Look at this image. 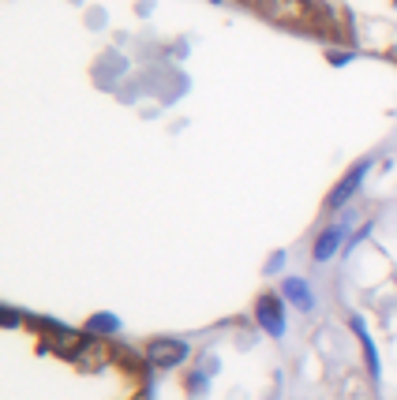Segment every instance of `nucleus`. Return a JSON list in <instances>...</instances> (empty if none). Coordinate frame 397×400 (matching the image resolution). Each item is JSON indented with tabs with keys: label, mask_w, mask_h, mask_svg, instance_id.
Instances as JSON below:
<instances>
[{
	"label": "nucleus",
	"mask_w": 397,
	"mask_h": 400,
	"mask_svg": "<svg viewBox=\"0 0 397 400\" xmlns=\"http://www.w3.org/2000/svg\"><path fill=\"white\" fill-rule=\"evenodd\" d=\"M188 359V344L177 341V337H157L147 344V363L157 370H169V367H180Z\"/></svg>",
	"instance_id": "nucleus-1"
},
{
	"label": "nucleus",
	"mask_w": 397,
	"mask_h": 400,
	"mask_svg": "<svg viewBox=\"0 0 397 400\" xmlns=\"http://www.w3.org/2000/svg\"><path fill=\"white\" fill-rule=\"evenodd\" d=\"M255 318L262 333H270V337H285V303L277 296H262L255 303Z\"/></svg>",
	"instance_id": "nucleus-2"
},
{
	"label": "nucleus",
	"mask_w": 397,
	"mask_h": 400,
	"mask_svg": "<svg viewBox=\"0 0 397 400\" xmlns=\"http://www.w3.org/2000/svg\"><path fill=\"white\" fill-rule=\"evenodd\" d=\"M367 168H371V161H356V165H352V172H349V176L341 180V183H337L334 191H330V198H326V206H330V210H341V206H345L349 198L356 195V188H360V183H364V176H367Z\"/></svg>",
	"instance_id": "nucleus-3"
},
{
	"label": "nucleus",
	"mask_w": 397,
	"mask_h": 400,
	"mask_svg": "<svg viewBox=\"0 0 397 400\" xmlns=\"http://www.w3.org/2000/svg\"><path fill=\"white\" fill-rule=\"evenodd\" d=\"M341 239H345V224H330V229L319 232V239H315V262H330L337 255V247H341Z\"/></svg>",
	"instance_id": "nucleus-4"
},
{
	"label": "nucleus",
	"mask_w": 397,
	"mask_h": 400,
	"mask_svg": "<svg viewBox=\"0 0 397 400\" xmlns=\"http://www.w3.org/2000/svg\"><path fill=\"white\" fill-rule=\"evenodd\" d=\"M281 296L293 303V307H300V311H311L315 307V296H311V285L308 281H300V277H289V281L281 285Z\"/></svg>",
	"instance_id": "nucleus-5"
},
{
	"label": "nucleus",
	"mask_w": 397,
	"mask_h": 400,
	"mask_svg": "<svg viewBox=\"0 0 397 400\" xmlns=\"http://www.w3.org/2000/svg\"><path fill=\"white\" fill-rule=\"evenodd\" d=\"M349 326L356 329V337H360V344H364V355H367V370H371V378H379V352H375V344H371V337H367V329H364V322H360V318H352Z\"/></svg>",
	"instance_id": "nucleus-6"
},
{
	"label": "nucleus",
	"mask_w": 397,
	"mask_h": 400,
	"mask_svg": "<svg viewBox=\"0 0 397 400\" xmlns=\"http://www.w3.org/2000/svg\"><path fill=\"white\" fill-rule=\"evenodd\" d=\"M86 329L90 333H116V329H121V318H116V314H94L86 322Z\"/></svg>",
	"instance_id": "nucleus-7"
},
{
	"label": "nucleus",
	"mask_w": 397,
	"mask_h": 400,
	"mask_svg": "<svg viewBox=\"0 0 397 400\" xmlns=\"http://www.w3.org/2000/svg\"><path fill=\"white\" fill-rule=\"evenodd\" d=\"M4 326H19V311H11V307H8V311H4Z\"/></svg>",
	"instance_id": "nucleus-8"
},
{
	"label": "nucleus",
	"mask_w": 397,
	"mask_h": 400,
	"mask_svg": "<svg viewBox=\"0 0 397 400\" xmlns=\"http://www.w3.org/2000/svg\"><path fill=\"white\" fill-rule=\"evenodd\" d=\"M281 265H285V255H274V258H270V273L281 270Z\"/></svg>",
	"instance_id": "nucleus-9"
}]
</instances>
